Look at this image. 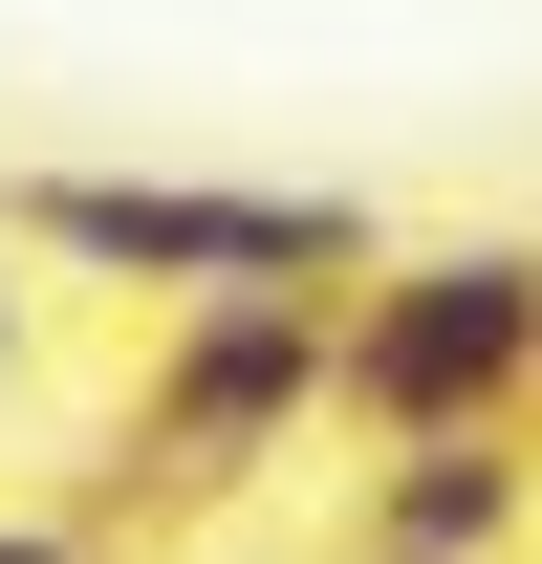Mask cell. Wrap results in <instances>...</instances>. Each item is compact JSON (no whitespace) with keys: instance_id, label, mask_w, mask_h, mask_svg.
<instances>
[{"instance_id":"cell-3","label":"cell","mask_w":542,"mask_h":564,"mask_svg":"<svg viewBox=\"0 0 542 564\" xmlns=\"http://www.w3.org/2000/svg\"><path fill=\"white\" fill-rule=\"evenodd\" d=\"M282 434H326V304H152L131 478L217 499V478H261ZM131 478H109V499H131ZM109 499H66V521H109Z\"/></svg>"},{"instance_id":"cell-4","label":"cell","mask_w":542,"mask_h":564,"mask_svg":"<svg viewBox=\"0 0 542 564\" xmlns=\"http://www.w3.org/2000/svg\"><path fill=\"white\" fill-rule=\"evenodd\" d=\"M542 521V413L521 434H391L347 478V564H521Z\"/></svg>"},{"instance_id":"cell-1","label":"cell","mask_w":542,"mask_h":564,"mask_svg":"<svg viewBox=\"0 0 542 564\" xmlns=\"http://www.w3.org/2000/svg\"><path fill=\"white\" fill-rule=\"evenodd\" d=\"M0 239L131 304H347L369 196H239V174H0Z\"/></svg>"},{"instance_id":"cell-5","label":"cell","mask_w":542,"mask_h":564,"mask_svg":"<svg viewBox=\"0 0 542 564\" xmlns=\"http://www.w3.org/2000/svg\"><path fill=\"white\" fill-rule=\"evenodd\" d=\"M0 564H109V543H87V521H0Z\"/></svg>"},{"instance_id":"cell-2","label":"cell","mask_w":542,"mask_h":564,"mask_svg":"<svg viewBox=\"0 0 542 564\" xmlns=\"http://www.w3.org/2000/svg\"><path fill=\"white\" fill-rule=\"evenodd\" d=\"M326 413L391 434H521L542 413V239H369L326 304Z\"/></svg>"},{"instance_id":"cell-7","label":"cell","mask_w":542,"mask_h":564,"mask_svg":"<svg viewBox=\"0 0 542 564\" xmlns=\"http://www.w3.org/2000/svg\"><path fill=\"white\" fill-rule=\"evenodd\" d=\"M521 564H542V521H521Z\"/></svg>"},{"instance_id":"cell-6","label":"cell","mask_w":542,"mask_h":564,"mask_svg":"<svg viewBox=\"0 0 542 564\" xmlns=\"http://www.w3.org/2000/svg\"><path fill=\"white\" fill-rule=\"evenodd\" d=\"M22 348H44V304H22V282H0V369H22Z\"/></svg>"}]
</instances>
